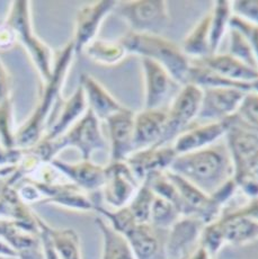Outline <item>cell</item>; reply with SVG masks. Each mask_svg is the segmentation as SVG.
<instances>
[{"label":"cell","instance_id":"obj_1","mask_svg":"<svg viewBox=\"0 0 258 259\" xmlns=\"http://www.w3.org/2000/svg\"><path fill=\"white\" fill-rule=\"evenodd\" d=\"M168 170L212 195L234 178V165L226 142L178 154Z\"/></svg>","mask_w":258,"mask_h":259},{"label":"cell","instance_id":"obj_2","mask_svg":"<svg viewBox=\"0 0 258 259\" xmlns=\"http://www.w3.org/2000/svg\"><path fill=\"white\" fill-rule=\"evenodd\" d=\"M126 54H136L160 64L169 72L180 86L188 83L191 59L183 52L181 46L162 35L128 32L120 41Z\"/></svg>","mask_w":258,"mask_h":259},{"label":"cell","instance_id":"obj_3","mask_svg":"<svg viewBox=\"0 0 258 259\" xmlns=\"http://www.w3.org/2000/svg\"><path fill=\"white\" fill-rule=\"evenodd\" d=\"M116 12L131 32L162 35L169 27L170 15L165 0H132L117 3Z\"/></svg>","mask_w":258,"mask_h":259},{"label":"cell","instance_id":"obj_4","mask_svg":"<svg viewBox=\"0 0 258 259\" xmlns=\"http://www.w3.org/2000/svg\"><path fill=\"white\" fill-rule=\"evenodd\" d=\"M202 95V89L193 83H186L180 88L167 106L166 128L159 146L171 144L194 123L201 108Z\"/></svg>","mask_w":258,"mask_h":259},{"label":"cell","instance_id":"obj_5","mask_svg":"<svg viewBox=\"0 0 258 259\" xmlns=\"http://www.w3.org/2000/svg\"><path fill=\"white\" fill-rule=\"evenodd\" d=\"M68 146L79 149L83 160H91L94 152L103 150L107 147L102 133L99 119L89 108L73 124L70 131L64 134L61 140L54 142V144H50V156L52 157L62 148Z\"/></svg>","mask_w":258,"mask_h":259},{"label":"cell","instance_id":"obj_6","mask_svg":"<svg viewBox=\"0 0 258 259\" xmlns=\"http://www.w3.org/2000/svg\"><path fill=\"white\" fill-rule=\"evenodd\" d=\"M202 92L201 108L197 118L205 122H221L234 116L248 93L230 87L205 88L202 89Z\"/></svg>","mask_w":258,"mask_h":259},{"label":"cell","instance_id":"obj_7","mask_svg":"<svg viewBox=\"0 0 258 259\" xmlns=\"http://www.w3.org/2000/svg\"><path fill=\"white\" fill-rule=\"evenodd\" d=\"M141 184L125 161H111L105 167L104 195L114 206L123 207L130 203Z\"/></svg>","mask_w":258,"mask_h":259},{"label":"cell","instance_id":"obj_8","mask_svg":"<svg viewBox=\"0 0 258 259\" xmlns=\"http://www.w3.org/2000/svg\"><path fill=\"white\" fill-rule=\"evenodd\" d=\"M141 68L145 87V106L143 108H165V103L180 86L165 68L151 60L141 58ZM182 87V86H180Z\"/></svg>","mask_w":258,"mask_h":259},{"label":"cell","instance_id":"obj_9","mask_svg":"<svg viewBox=\"0 0 258 259\" xmlns=\"http://www.w3.org/2000/svg\"><path fill=\"white\" fill-rule=\"evenodd\" d=\"M116 5L117 2L103 0L83 7L78 12L74 41L72 42L74 53H81L94 41L102 22L115 9Z\"/></svg>","mask_w":258,"mask_h":259},{"label":"cell","instance_id":"obj_10","mask_svg":"<svg viewBox=\"0 0 258 259\" xmlns=\"http://www.w3.org/2000/svg\"><path fill=\"white\" fill-rule=\"evenodd\" d=\"M229 127L228 119L221 122L193 123L178 136L171 144L178 154L201 150L220 141Z\"/></svg>","mask_w":258,"mask_h":259},{"label":"cell","instance_id":"obj_11","mask_svg":"<svg viewBox=\"0 0 258 259\" xmlns=\"http://www.w3.org/2000/svg\"><path fill=\"white\" fill-rule=\"evenodd\" d=\"M176 157L173 144H165L133 151L125 162L140 183H143L151 174L167 171Z\"/></svg>","mask_w":258,"mask_h":259},{"label":"cell","instance_id":"obj_12","mask_svg":"<svg viewBox=\"0 0 258 259\" xmlns=\"http://www.w3.org/2000/svg\"><path fill=\"white\" fill-rule=\"evenodd\" d=\"M135 115L131 109L123 107L106 119L111 141V161H125L135 151Z\"/></svg>","mask_w":258,"mask_h":259},{"label":"cell","instance_id":"obj_13","mask_svg":"<svg viewBox=\"0 0 258 259\" xmlns=\"http://www.w3.org/2000/svg\"><path fill=\"white\" fill-rule=\"evenodd\" d=\"M167 122V107L143 108L135 115V151L141 149L159 146Z\"/></svg>","mask_w":258,"mask_h":259},{"label":"cell","instance_id":"obj_14","mask_svg":"<svg viewBox=\"0 0 258 259\" xmlns=\"http://www.w3.org/2000/svg\"><path fill=\"white\" fill-rule=\"evenodd\" d=\"M204 224L195 217H185L177 220L166 239V255L176 259L184 256L202 235Z\"/></svg>","mask_w":258,"mask_h":259},{"label":"cell","instance_id":"obj_15","mask_svg":"<svg viewBox=\"0 0 258 259\" xmlns=\"http://www.w3.org/2000/svg\"><path fill=\"white\" fill-rule=\"evenodd\" d=\"M196 61L209 68L219 76L240 83H251L258 79V70H255L229 53H213Z\"/></svg>","mask_w":258,"mask_h":259},{"label":"cell","instance_id":"obj_16","mask_svg":"<svg viewBox=\"0 0 258 259\" xmlns=\"http://www.w3.org/2000/svg\"><path fill=\"white\" fill-rule=\"evenodd\" d=\"M80 86L85 93L88 108L95 114L98 119H106L124 107L103 84L99 83L89 74H82Z\"/></svg>","mask_w":258,"mask_h":259},{"label":"cell","instance_id":"obj_17","mask_svg":"<svg viewBox=\"0 0 258 259\" xmlns=\"http://www.w3.org/2000/svg\"><path fill=\"white\" fill-rule=\"evenodd\" d=\"M161 230L151 223H137L124 237L139 259H151L161 248Z\"/></svg>","mask_w":258,"mask_h":259},{"label":"cell","instance_id":"obj_18","mask_svg":"<svg viewBox=\"0 0 258 259\" xmlns=\"http://www.w3.org/2000/svg\"><path fill=\"white\" fill-rule=\"evenodd\" d=\"M217 222L219 224L223 242L242 245L258 238V222L234 211L225 214Z\"/></svg>","mask_w":258,"mask_h":259},{"label":"cell","instance_id":"obj_19","mask_svg":"<svg viewBox=\"0 0 258 259\" xmlns=\"http://www.w3.org/2000/svg\"><path fill=\"white\" fill-rule=\"evenodd\" d=\"M54 163L58 169H60L76 184V186L86 191H95L101 188L105 182V167L95 165L91 160H82L73 165L58 161L53 162V165Z\"/></svg>","mask_w":258,"mask_h":259},{"label":"cell","instance_id":"obj_20","mask_svg":"<svg viewBox=\"0 0 258 259\" xmlns=\"http://www.w3.org/2000/svg\"><path fill=\"white\" fill-rule=\"evenodd\" d=\"M181 48L191 60L202 59L212 54L210 48V13L202 17L191 29Z\"/></svg>","mask_w":258,"mask_h":259},{"label":"cell","instance_id":"obj_21","mask_svg":"<svg viewBox=\"0 0 258 259\" xmlns=\"http://www.w3.org/2000/svg\"><path fill=\"white\" fill-rule=\"evenodd\" d=\"M231 17V2L217 0L213 3L210 12V48L212 54L218 52L223 36L229 29Z\"/></svg>","mask_w":258,"mask_h":259},{"label":"cell","instance_id":"obj_22","mask_svg":"<svg viewBox=\"0 0 258 259\" xmlns=\"http://www.w3.org/2000/svg\"><path fill=\"white\" fill-rule=\"evenodd\" d=\"M87 109L88 107L85 93H83L82 87L79 86L76 93L72 95V97L66 103V105L63 107L61 117L59 118L56 125L53 126L52 131L50 132V141L57 139L59 136H61L72 123H76L74 122L76 119L81 117L83 114L86 113Z\"/></svg>","mask_w":258,"mask_h":259},{"label":"cell","instance_id":"obj_23","mask_svg":"<svg viewBox=\"0 0 258 259\" xmlns=\"http://www.w3.org/2000/svg\"><path fill=\"white\" fill-rule=\"evenodd\" d=\"M86 52L94 61L105 64V66L116 64L126 56L125 49L120 42L93 41L86 48Z\"/></svg>","mask_w":258,"mask_h":259},{"label":"cell","instance_id":"obj_24","mask_svg":"<svg viewBox=\"0 0 258 259\" xmlns=\"http://www.w3.org/2000/svg\"><path fill=\"white\" fill-rule=\"evenodd\" d=\"M105 239V257L104 259H133L132 249L126 238L113 228L98 220Z\"/></svg>","mask_w":258,"mask_h":259},{"label":"cell","instance_id":"obj_25","mask_svg":"<svg viewBox=\"0 0 258 259\" xmlns=\"http://www.w3.org/2000/svg\"><path fill=\"white\" fill-rule=\"evenodd\" d=\"M180 214V211L173 203L163 200L159 196H156L151 206L149 223H151L153 227L158 229L166 230L167 228H171L173 224L178 220Z\"/></svg>","mask_w":258,"mask_h":259},{"label":"cell","instance_id":"obj_26","mask_svg":"<svg viewBox=\"0 0 258 259\" xmlns=\"http://www.w3.org/2000/svg\"><path fill=\"white\" fill-rule=\"evenodd\" d=\"M235 123L252 132H258V94L248 92L238 108L237 113L230 117Z\"/></svg>","mask_w":258,"mask_h":259},{"label":"cell","instance_id":"obj_27","mask_svg":"<svg viewBox=\"0 0 258 259\" xmlns=\"http://www.w3.org/2000/svg\"><path fill=\"white\" fill-rule=\"evenodd\" d=\"M155 197V193L151 191L146 182H143L131 200L130 205L127 206L135 217L137 223H149L151 206Z\"/></svg>","mask_w":258,"mask_h":259},{"label":"cell","instance_id":"obj_28","mask_svg":"<svg viewBox=\"0 0 258 259\" xmlns=\"http://www.w3.org/2000/svg\"><path fill=\"white\" fill-rule=\"evenodd\" d=\"M230 42H229V53L230 56L235 57L236 59L240 60L241 62L247 64L255 70H258V63L254 52L250 48L249 44L246 41L241 33L234 28H230Z\"/></svg>","mask_w":258,"mask_h":259},{"label":"cell","instance_id":"obj_29","mask_svg":"<svg viewBox=\"0 0 258 259\" xmlns=\"http://www.w3.org/2000/svg\"><path fill=\"white\" fill-rule=\"evenodd\" d=\"M229 27L236 29V31L244 35L246 41L250 46L252 52H254L258 63V26L232 15Z\"/></svg>","mask_w":258,"mask_h":259},{"label":"cell","instance_id":"obj_30","mask_svg":"<svg viewBox=\"0 0 258 259\" xmlns=\"http://www.w3.org/2000/svg\"><path fill=\"white\" fill-rule=\"evenodd\" d=\"M231 9L232 15L258 26V0H235Z\"/></svg>","mask_w":258,"mask_h":259},{"label":"cell","instance_id":"obj_31","mask_svg":"<svg viewBox=\"0 0 258 259\" xmlns=\"http://www.w3.org/2000/svg\"><path fill=\"white\" fill-rule=\"evenodd\" d=\"M57 246L64 259H79L78 238L74 235V232H62L58 238Z\"/></svg>","mask_w":258,"mask_h":259},{"label":"cell","instance_id":"obj_32","mask_svg":"<svg viewBox=\"0 0 258 259\" xmlns=\"http://www.w3.org/2000/svg\"><path fill=\"white\" fill-rule=\"evenodd\" d=\"M3 67L0 66V103L3 102V99L6 97L7 86H6V78H5Z\"/></svg>","mask_w":258,"mask_h":259},{"label":"cell","instance_id":"obj_33","mask_svg":"<svg viewBox=\"0 0 258 259\" xmlns=\"http://www.w3.org/2000/svg\"><path fill=\"white\" fill-rule=\"evenodd\" d=\"M207 256H209V252H207L204 247L201 246L200 248L196 249L195 252L193 253L190 259H207Z\"/></svg>","mask_w":258,"mask_h":259}]
</instances>
